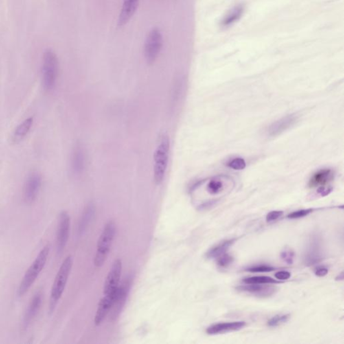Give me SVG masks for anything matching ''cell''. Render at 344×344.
I'll use <instances>...</instances> for the list:
<instances>
[{
  "label": "cell",
  "instance_id": "1",
  "mask_svg": "<svg viewBox=\"0 0 344 344\" xmlns=\"http://www.w3.org/2000/svg\"><path fill=\"white\" fill-rule=\"evenodd\" d=\"M49 251H50V246L47 245L39 252L34 262L27 270L21 282H20L19 289H18V295L20 297H23L24 294L29 291L36 280L37 279L40 272L43 271L46 263L47 262Z\"/></svg>",
  "mask_w": 344,
  "mask_h": 344
},
{
  "label": "cell",
  "instance_id": "2",
  "mask_svg": "<svg viewBox=\"0 0 344 344\" xmlns=\"http://www.w3.org/2000/svg\"><path fill=\"white\" fill-rule=\"evenodd\" d=\"M170 148V139L168 136L163 134L160 137L154 156V177L157 185L163 182L166 174Z\"/></svg>",
  "mask_w": 344,
  "mask_h": 344
},
{
  "label": "cell",
  "instance_id": "3",
  "mask_svg": "<svg viewBox=\"0 0 344 344\" xmlns=\"http://www.w3.org/2000/svg\"><path fill=\"white\" fill-rule=\"evenodd\" d=\"M72 266L73 259L71 256L66 257L61 265L51 289L50 307H49L51 313L54 312L55 307L58 304L59 301L63 294Z\"/></svg>",
  "mask_w": 344,
  "mask_h": 344
},
{
  "label": "cell",
  "instance_id": "4",
  "mask_svg": "<svg viewBox=\"0 0 344 344\" xmlns=\"http://www.w3.org/2000/svg\"><path fill=\"white\" fill-rule=\"evenodd\" d=\"M116 234V224L113 220H110L104 226L102 233L97 243L96 251L94 264L100 268L106 262Z\"/></svg>",
  "mask_w": 344,
  "mask_h": 344
},
{
  "label": "cell",
  "instance_id": "5",
  "mask_svg": "<svg viewBox=\"0 0 344 344\" xmlns=\"http://www.w3.org/2000/svg\"><path fill=\"white\" fill-rule=\"evenodd\" d=\"M59 72V60L54 51L47 49L44 53L42 65V78L44 88L52 90L56 84Z\"/></svg>",
  "mask_w": 344,
  "mask_h": 344
},
{
  "label": "cell",
  "instance_id": "6",
  "mask_svg": "<svg viewBox=\"0 0 344 344\" xmlns=\"http://www.w3.org/2000/svg\"><path fill=\"white\" fill-rule=\"evenodd\" d=\"M324 258L325 253L321 237L318 234L312 235L307 244L303 263L307 266H314L322 262Z\"/></svg>",
  "mask_w": 344,
  "mask_h": 344
},
{
  "label": "cell",
  "instance_id": "7",
  "mask_svg": "<svg viewBox=\"0 0 344 344\" xmlns=\"http://www.w3.org/2000/svg\"><path fill=\"white\" fill-rule=\"evenodd\" d=\"M163 37L161 31L154 28L147 35L145 42L144 55L147 63L155 62L162 47Z\"/></svg>",
  "mask_w": 344,
  "mask_h": 344
},
{
  "label": "cell",
  "instance_id": "8",
  "mask_svg": "<svg viewBox=\"0 0 344 344\" xmlns=\"http://www.w3.org/2000/svg\"><path fill=\"white\" fill-rule=\"evenodd\" d=\"M71 219L65 211L61 213L59 219L58 232H57V250L58 253H62L65 250L69 240Z\"/></svg>",
  "mask_w": 344,
  "mask_h": 344
},
{
  "label": "cell",
  "instance_id": "9",
  "mask_svg": "<svg viewBox=\"0 0 344 344\" xmlns=\"http://www.w3.org/2000/svg\"><path fill=\"white\" fill-rule=\"evenodd\" d=\"M123 264L120 259H117L112 263L111 268L105 279L103 292L104 294L111 293L118 289L120 286Z\"/></svg>",
  "mask_w": 344,
  "mask_h": 344
},
{
  "label": "cell",
  "instance_id": "10",
  "mask_svg": "<svg viewBox=\"0 0 344 344\" xmlns=\"http://www.w3.org/2000/svg\"><path fill=\"white\" fill-rule=\"evenodd\" d=\"M118 289L111 293L104 294L97 305L94 317V323L96 326H100L112 310L117 299Z\"/></svg>",
  "mask_w": 344,
  "mask_h": 344
},
{
  "label": "cell",
  "instance_id": "11",
  "mask_svg": "<svg viewBox=\"0 0 344 344\" xmlns=\"http://www.w3.org/2000/svg\"><path fill=\"white\" fill-rule=\"evenodd\" d=\"M42 185L41 176L34 172L29 176L24 189V198L27 204H32L37 198Z\"/></svg>",
  "mask_w": 344,
  "mask_h": 344
},
{
  "label": "cell",
  "instance_id": "12",
  "mask_svg": "<svg viewBox=\"0 0 344 344\" xmlns=\"http://www.w3.org/2000/svg\"><path fill=\"white\" fill-rule=\"evenodd\" d=\"M299 117L297 114H291L282 117L275 122L272 123L268 126L266 130V133L270 137H277L281 135L282 132L286 131L287 129L293 126L297 122Z\"/></svg>",
  "mask_w": 344,
  "mask_h": 344
},
{
  "label": "cell",
  "instance_id": "13",
  "mask_svg": "<svg viewBox=\"0 0 344 344\" xmlns=\"http://www.w3.org/2000/svg\"><path fill=\"white\" fill-rule=\"evenodd\" d=\"M236 289L261 298L270 297L277 291L275 286L264 284H246L237 287Z\"/></svg>",
  "mask_w": 344,
  "mask_h": 344
},
{
  "label": "cell",
  "instance_id": "14",
  "mask_svg": "<svg viewBox=\"0 0 344 344\" xmlns=\"http://www.w3.org/2000/svg\"><path fill=\"white\" fill-rule=\"evenodd\" d=\"M246 323L245 321L227 322V323H217L208 327L207 332L209 335L225 334V333L235 332L242 329Z\"/></svg>",
  "mask_w": 344,
  "mask_h": 344
},
{
  "label": "cell",
  "instance_id": "15",
  "mask_svg": "<svg viewBox=\"0 0 344 344\" xmlns=\"http://www.w3.org/2000/svg\"><path fill=\"white\" fill-rule=\"evenodd\" d=\"M334 179V173L328 168L321 169L314 173L309 182V187L313 188L316 187H325Z\"/></svg>",
  "mask_w": 344,
  "mask_h": 344
},
{
  "label": "cell",
  "instance_id": "16",
  "mask_svg": "<svg viewBox=\"0 0 344 344\" xmlns=\"http://www.w3.org/2000/svg\"><path fill=\"white\" fill-rule=\"evenodd\" d=\"M139 0H124L122 9L119 14L118 25L123 27L128 23V21L136 12L139 5Z\"/></svg>",
  "mask_w": 344,
  "mask_h": 344
},
{
  "label": "cell",
  "instance_id": "17",
  "mask_svg": "<svg viewBox=\"0 0 344 344\" xmlns=\"http://www.w3.org/2000/svg\"><path fill=\"white\" fill-rule=\"evenodd\" d=\"M42 294L40 292H37L32 299L28 307L27 312H26L25 318H24V326L25 328L29 327L31 324V322L33 321L36 317V314L39 312L40 307L42 305Z\"/></svg>",
  "mask_w": 344,
  "mask_h": 344
},
{
  "label": "cell",
  "instance_id": "18",
  "mask_svg": "<svg viewBox=\"0 0 344 344\" xmlns=\"http://www.w3.org/2000/svg\"><path fill=\"white\" fill-rule=\"evenodd\" d=\"M85 165V154L80 145H76L73 150L71 157V170L74 175H79L83 172Z\"/></svg>",
  "mask_w": 344,
  "mask_h": 344
},
{
  "label": "cell",
  "instance_id": "19",
  "mask_svg": "<svg viewBox=\"0 0 344 344\" xmlns=\"http://www.w3.org/2000/svg\"><path fill=\"white\" fill-rule=\"evenodd\" d=\"M231 180V177L227 175H219L209 180L207 189L209 194L216 195L220 194L224 190L225 182Z\"/></svg>",
  "mask_w": 344,
  "mask_h": 344
},
{
  "label": "cell",
  "instance_id": "20",
  "mask_svg": "<svg viewBox=\"0 0 344 344\" xmlns=\"http://www.w3.org/2000/svg\"><path fill=\"white\" fill-rule=\"evenodd\" d=\"M237 240V239L233 238L220 243L219 244L217 245L216 246L209 250V251H207V254H206V257H207L208 259H211L218 258L220 255L225 253L227 251V250L229 249V248L231 247Z\"/></svg>",
  "mask_w": 344,
  "mask_h": 344
},
{
  "label": "cell",
  "instance_id": "21",
  "mask_svg": "<svg viewBox=\"0 0 344 344\" xmlns=\"http://www.w3.org/2000/svg\"><path fill=\"white\" fill-rule=\"evenodd\" d=\"M95 213V207L93 203L88 204L84 209L78 225L79 235H82L88 229L90 222L93 219Z\"/></svg>",
  "mask_w": 344,
  "mask_h": 344
},
{
  "label": "cell",
  "instance_id": "22",
  "mask_svg": "<svg viewBox=\"0 0 344 344\" xmlns=\"http://www.w3.org/2000/svg\"><path fill=\"white\" fill-rule=\"evenodd\" d=\"M32 118H29V119H26L21 124L18 125V127L14 131V135H13L12 140L14 143H16L21 141L29 133V130L32 127Z\"/></svg>",
  "mask_w": 344,
  "mask_h": 344
},
{
  "label": "cell",
  "instance_id": "23",
  "mask_svg": "<svg viewBox=\"0 0 344 344\" xmlns=\"http://www.w3.org/2000/svg\"><path fill=\"white\" fill-rule=\"evenodd\" d=\"M245 284H280L282 283L281 281H277L269 277H252L246 278L243 280Z\"/></svg>",
  "mask_w": 344,
  "mask_h": 344
},
{
  "label": "cell",
  "instance_id": "24",
  "mask_svg": "<svg viewBox=\"0 0 344 344\" xmlns=\"http://www.w3.org/2000/svg\"><path fill=\"white\" fill-rule=\"evenodd\" d=\"M289 318V314H278L268 321V325L271 327L279 326L288 321Z\"/></svg>",
  "mask_w": 344,
  "mask_h": 344
},
{
  "label": "cell",
  "instance_id": "25",
  "mask_svg": "<svg viewBox=\"0 0 344 344\" xmlns=\"http://www.w3.org/2000/svg\"><path fill=\"white\" fill-rule=\"evenodd\" d=\"M227 166L234 170H244L246 167V162L242 157H236L230 160L227 163Z\"/></svg>",
  "mask_w": 344,
  "mask_h": 344
},
{
  "label": "cell",
  "instance_id": "26",
  "mask_svg": "<svg viewBox=\"0 0 344 344\" xmlns=\"http://www.w3.org/2000/svg\"><path fill=\"white\" fill-rule=\"evenodd\" d=\"M233 259H234L231 255L225 253L217 258V265L220 268H227L232 264Z\"/></svg>",
  "mask_w": 344,
  "mask_h": 344
},
{
  "label": "cell",
  "instance_id": "27",
  "mask_svg": "<svg viewBox=\"0 0 344 344\" xmlns=\"http://www.w3.org/2000/svg\"><path fill=\"white\" fill-rule=\"evenodd\" d=\"M276 270H277V268L268 266V265H258V266L250 267V268L246 270V271L258 273V272H270Z\"/></svg>",
  "mask_w": 344,
  "mask_h": 344
},
{
  "label": "cell",
  "instance_id": "28",
  "mask_svg": "<svg viewBox=\"0 0 344 344\" xmlns=\"http://www.w3.org/2000/svg\"><path fill=\"white\" fill-rule=\"evenodd\" d=\"M281 257L287 264H292L294 261V252L289 248H286L281 252Z\"/></svg>",
  "mask_w": 344,
  "mask_h": 344
},
{
  "label": "cell",
  "instance_id": "29",
  "mask_svg": "<svg viewBox=\"0 0 344 344\" xmlns=\"http://www.w3.org/2000/svg\"><path fill=\"white\" fill-rule=\"evenodd\" d=\"M313 211L314 210L313 209L299 210V211H294V212L290 213L287 217L288 219H291L302 218V217H306L311 214Z\"/></svg>",
  "mask_w": 344,
  "mask_h": 344
},
{
  "label": "cell",
  "instance_id": "30",
  "mask_svg": "<svg viewBox=\"0 0 344 344\" xmlns=\"http://www.w3.org/2000/svg\"><path fill=\"white\" fill-rule=\"evenodd\" d=\"M283 214H284V212H283V211H271V212H270L268 215H267L266 221L268 222L275 221V220L279 219L280 217H282Z\"/></svg>",
  "mask_w": 344,
  "mask_h": 344
},
{
  "label": "cell",
  "instance_id": "31",
  "mask_svg": "<svg viewBox=\"0 0 344 344\" xmlns=\"http://www.w3.org/2000/svg\"><path fill=\"white\" fill-rule=\"evenodd\" d=\"M328 268L324 266H318L314 270V275L319 277H323L328 274Z\"/></svg>",
  "mask_w": 344,
  "mask_h": 344
},
{
  "label": "cell",
  "instance_id": "32",
  "mask_svg": "<svg viewBox=\"0 0 344 344\" xmlns=\"http://www.w3.org/2000/svg\"><path fill=\"white\" fill-rule=\"evenodd\" d=\"M333 188L329 187V186H325V187H319L317 189V193L321 196H326L332 192Z\"/></svg>",
  "mask_w": 344,
  "mask_h": 344
},
{
  "label": "cell",
  "instance_id": "33",
  "mask_svg": "<svg viewBox=\"0 0 344 344\" xmlns=\"http://www.w3.org/2000/svg\"><path fill=\"white\" fill-rule=\"evenodd\" d=\"M275 278L277 280H281V281H285V280L289 279L290 278V273L289 272L284 271H279L275 274Z\"/></svg>",
  "mask_w": 344,
  "mask_h": 344
},
{
  "label": "cell",
  "instance_id": "34",
  "mask_svg": "<svg viewBox=\"0 0 344 344\" xmlns=\"http://www.w3.org/2000/svg\"><path fill=\"white\" fill-rule=\"evenodd\" d=\"M340 277H338L337 278L336 280L338 279H339V280H343V273H342L341 275H340Z\"/></svg>",
  "mask_w": 344,
  "mask_h": 344
}]
</instances>
